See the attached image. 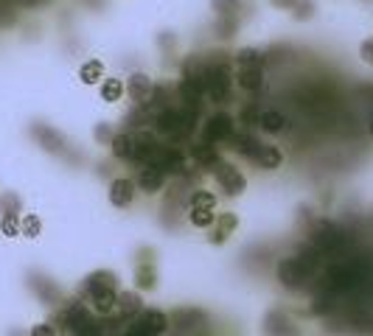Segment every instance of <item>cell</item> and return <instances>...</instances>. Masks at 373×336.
<instances>
[{"instance_id":"obj_1","label":"cell","mask_w":373,"mask_h":336,"mask_svg":"<svg viewBox=\"0 0 373 336\" xmlns=\"http://www.w3.org/2000/svg\"><path fill=\"white\" fill-rule=\"evenodd\" d=\"M202 84H205V95H208L214 104L230 101V84H233V76H230L227 62H224V59H214L211 65H205Z\"/></svg>"},{"instance_id":"obj_2","label":"cell","mask_w":373,"mask_h":336,"mask_svg":"<svg viewBox=\"0 0 373 336\" xmlns=\"http://www.w3.org/2000/svg\"><path fill=\"white\" fill-rule=\"evenodd\" d=\"M202 138H205V143H224V140H230L233 138V118L230 115H211L208 121H205V126H202Z\"/></svg>"},{"instance_id":"obj_3","label":"cell","mask_w":373,"mask_h":336,"mask_svg":"<svg viewBox=\"0 0 373 336\" xmlns=\"http://www.w3.org/2000/svg\"><path fill=\"white\" fill-rule=\"evenodd\" d=\"M311 239H314V247L323 252H334L340 250L343 244H345V236L334 227V224H328V222H323V224H317L314 227V233H311Z\"/></svg>"},{"instance_id":"obj_4","label":"cell","mask_w":373,"mask_h":336,"mask_svg":"<svg viewBox=\"0 0 373 336\" xmlns=\"http://www.w3.org/2000/svg\"><path fill=\"white\" fill-rule=\"evenodd\" d=\"M214 174H217V182H219V188L227 196H239L244 191V176L239 174V168H233L230 163H217Z\"/></svg>"},{"instance_id":"obj_5","label":"cell","mask_w":373,"mask_h":336,"mask_svg":"<svg viewBox=\"0 0 373 336\" xmlns=\"http://www.w3.org/2000/svg\"><path fill=\"white\" fill-rule=\"evenodd\" d=\"M154 124H157V129H160L163 135H174V138H177V135H185V132L191 129V126L185 124V115H183L180 109H168V107L154 118Z\"/></svg>"},{"instance_id":"obj_6","label":"cell","mask_w":373,"mask_h":336,"mask_svg":"<svg viewBox=\"0 0 373 336\" xmlns=\"http://www.w3.org/2000/svg\"><path fill=\"white\" fill-rule=\"evenodd\" d=\"M127 92H130V98H132L138 107H147V104H151L154 84H151V79L147 73H132L130 82H127Z\"/></svg>"},{"instance_id":"obj_7","label":"cell","mask_w":373,"mask_h":336,"mask_svg":"<svg viewBox=\"0 0 373 336\" xmlns=\"http://www.w3.org/2000/svg\"><path fill=\"white\" fill-rule=\"evenodd\" d=\"M278 277H281L284 286L298 289V286H303V280L309 277V272L303 269V263H300L298 258H284V260L278 263Z\"/></svg>"},{"instance_id":"obj_8","label":"cell","mask_w":373,"mask_h":336,"mask_svg":"<svg viewBox=\"0 0 373 336\" xmlns=\"http://www.w3.org/2000/svg\"><path fill=\"white\" fill-rule=\"evenodd\" d=\"M171 323H174V328L180 331V336H191V334H200L202 331V314L200 311H194V308H183V311H177L174 317H171Z\"/></svg>"},{"instance_id":"obj_9","label":"cell","mask_w":373,"mask_h":336,"mask_svg":"<svg viewBox=\"0 0 373 336\" xmlns=\"http://www.w3.org/2000/svg\"><path fill=\"white\" fill-rule=\"evenodd\" d=\"M177 92H180V101H185V107H200V101H202V95H205V84L202 79H194V76H183V82L177 87Z\"/></svg>"},{"instance_id":"obj_10","label":"cell","mask_w":373,"mask_h":336,"mask_svg":"<svg viewBox=\"0 0 373 336\" xmlns=\"http://www.w3.org/2000/svg\"><path fill=\"white\" fill-rule=\"evenodd\" d=\"M154 166L160 168L163 174H180L183 171V155L177 149H160L157 157H154Z\"/></svg>"},{"instance_id":"obj_11","label":"cell","mask_w":373,"mask_h":336,"mask_svg":"<svg viewBox=\"0 0 373 336\" xmlns=\"http://www.w3.org/2000/svg\"><path fill=\"white\" fill-rule=\"evenodd\" d=\"M163 182H166V174L154 166V163L147 168H141V174H138V185H141V191H147V193H157V191L163 188Z\"/></svg>"},{"instance_id":"obj_12","label":"cell","mask_w":373,"mask_h":336,"mask_svg":"<svg viewBox=\"0 0 373 336\" xmlns=\"http://www.w3.org/2000/svg\"><path fill=\"white\" fill-rule=\"evenodd\" d=\"M132 196H135V185H132L130 179H115V182L110 185V202H113L115 208H127V205L132 202Z\"/></svg>"},{"instance_id":"obj_13","label":"cell","mask_w":373,"mask_h":336,"mask_svg":"<svg viewBox=\"0 0 373 336\" xmlns=\"http://www.w3.org/2000/svg\"><path fill=\"white\" fill-rule=\"evenodd\" d=\"M157 152H160V146H157V140H154L151 135L135 138V160H141V163H154Z\"/></svg>"},{"instance_id":"obj_14","label":"cell","mask_w":373,"mask_h":336,"mask_svg":"<svg viewBox=\"0 0 373 336\" xmlns=\"http://www.w3.org/2000/svg\"><path fill=\"white\" fill-rule=\"evenodd\" d=\"M34 138H37L48 152H65V140H62V135H57L51 126H34Z\"/></svg>"},{"instance_id":"obj_15","label":"cell","mask_w":373,"mask_h":336,"mask_svg":"<svg viewBox=\"0 0 373 336\" xmlns=\"http://www.w3.org/2000/svg\"><path fill=\"white\" fill-rule=\"evenodd\" d=\"M191 157L200 163L202 168H217L219 163V155H217V149H214V143H197L194 149H191Z\"/></svg>"},{"instance_id":"obj_16","label":"cell","mask_w":373,"mask_h":336,"mask_svg":"<svg viewBox=\"0 0 373 336\" xmlns=\"http://www.w3.org/2000/svg\"><path fill=\"white\" fill-rule=\"evenodd\" d=\"M113 155H115L118 160H132V157H135V138L127 135V132L115 135V138H113Z\"/></svg>"},{"instance_id":"obj_17","label":"cell","mask_w":373,"mask_h":336,"mask_svg":"<svg viewBox=\"0 0 373 336\" xmlns=\"http://www.w3.org/2000/svg\"><path fill=\"white\" fill-rule=\"evenodd\" d=\"M236 84H239L244 92H256V90H261V84H264V71H261V68H256V71H239V73H236Z\"/></svg>"},{"instance_id":"obj_18","label":"cell","mask_w":373,"mask_h":336,"mask_svg":"<svg viewBox=\"0 0 373 336\" xmlns=\"http://www.w3.org/2000/svg\"><path fill=\"white\" fill-rule=\"evenodd\" d=\"M236 65H239V71H256V68H264V56L256 48H241L236 54Z\"/></svg>"},{"instance_id":"obj_19","label":"cell","mask_w":373,"mask_h":336,"mask_svg":"<svg viewBox=\"0 0 373 336\" xmlns=\"http://www.w3.org/2000/svg\"><path fill=\"white\" fill-rule=\"evenodd\" d=\"M113 283H115V275H113V272H93V275L84 280L81 292H84V294H93V292H98V289H113Z\"/></svg>"},{"instance_id":"obj_20","label":"cell","mask_w":373,"mask_h":336,"mask_svg":"<svg viewBox=\"0 0 373 336\" xmlns=\"http://www.w3.org/2000/svg\"><path fill=\"white\" fill-rule=\"evenodd\" d=\"M141 328H144L149 336H160L166 328H168V320H166V314H160V311H147V314L141 317Z\"/></svg>"},{"instance_id":"obj_21","label":"cell","mask_w":373,"mask_h":336,"mask_svg":"<svg viewBox=\"0 0 373 336\" xmlns=\"http://www.w3.org/2000/svg\"><path fill=\"white\" fill-rule=\"evenodd\" d=\"M230 143H233V152H239V155H244L250 160H256V155L261 152V143H256L250 135H233Z\"/></svg>"},{"instance_id":"obj_22","label":"cell","mask_w":373,"mask_h":336,"mask_svg":"<svg viewBox=\"0 0 373 336\" xmlns=\"http://www.w3.org/2000/svg\"><path fill=\"white\" fill-rule=\"evenodd\" d=\"M115 292L113 289H98V292H93L90 294V300H93V308L98 311V314H110L113 308H115Z\"/></svg>"},{"instance_id":"obj_23","label":"cell","mask_w":373,"mask_h":336,"mask_svg":"<svg viewBox=\"0 0 373 336\" xmlns=\"http://www.w3.org/2000/svg\"><path fill=\"white\" fill-rule=\"evenodd\" d=\"M261 129L270 135H278L287 129V118L278 109H267V112H261Z\"/></svg>"},{"instance_id":"obj_24","label":"cell","mask_w":373,"mask_h":336,"mask_svg":"<svg viewBox=\"0 0 373 336\" xmlns=\"http://www.w3.org/2000/svg\"><path fill=\"white\" fill-rule=\"evenodd\" d=\"M115 306L121 308V314H124V317H132V314H138V311H141V300H138V294H135V292H121V294L115 297Z\"/></svg>"},{"instance_id":"obj_25","label":"cell","mask_w":373,"mask_h":336,"mask_svg":"<svg viewBox=\"0 0 373 336\" xmlns=\"http://www.w3.org/2000/svg\"><path fill=\"white\" fill-rule=\"evenodd\" d=\"M281 160H284V155H281L275 146H261V152L256 155V163L261 168H270V171L281 166Z\"/></svg>"},{"instance_id":"obj_26","label":"cell","mask_w":373,"mask_h":336,"mask_svg":"<svg viewBox=\"0 0 373 336\" xmlns=\"http://www.w3.org/2000/svg\"><path fill=\"white\" fill-rule=\"evenodd\" d=\"M79 76H81V82L84 84H96L98 79H104V65H101L98 59H90V62L81 65Z\"/></svg>"},{"instance_id":"obj_27","label":"cell","mask_w":373,"mask_h":336,"mask_svg":"<svg viewBox=\"0 0 373 336\" xmlns=\"http://www.w3.org/2000/svg\"><path fill=\"white\" fill-rule=\"evenodd\" d=\"M217 17H236L241 8V0H211Z\"/></svg>"},{"instance_id":"obj_28","label":"cell","mask_w":373,"mask_h":336,"mask_svg":"<svg viewBox=\"0 0 373 336\" xmlns=\"http://www.w3.org/2000/svg\"><path fill=\"white\" fill-rule=\"evenodd\" d=\"M289 11L295 14V20H311L314 11H317V3L314 0H295V6Z\"/></svg>"},{"instance_id":"obj_29","label":"cell","mask_w":373,"mask_h":336,"mask_svg":"<svg viewBox=\"0 0 373 336\" xmlns=\"http://www.w3.org/2000/svg\"><path fill=\"white\" fill-rule=\"evenodd\" d=\"M121 92H124V84L118 79H104V84H101V98L104 101H118Z\"/></svg>"},{"instance_id":"obj_30","label":"cell","mask_w":373,"mask_h":336,"mask_svg":"<svg viewBox=\"0 0 373 336\" xmlns=\"http://www.w3.org/2000/svg\"><path fill=\"white\" fill-rule=\"evenodd\" d=\"M239 121H241L244 126H261V109H258L256 104H247V107L239 112Z\"/></svg>"},{"instance_id":"obj_31","label":"cell","mask_w":373,"mask_h":336,"mask_svg":"<svg viewBox=\"0 0 373 336\" xmlns=\"http://www.w3.org/2000/svg\"><path fill=\"white\" fill-rule=\"evenodd\" d=\"M188 219H191V224H194V227H208V224L214 222V210H205V208H191Z\"/></svg>"},{"instance_id":"obj_32","label":"cell","mask_w":373,"mask_h":336,"mask_svg":"<svg viewBox=\"0 0 373 336\" xmlns=\"http://www.w3.org/2000/svg\"><path fill=\"white\" fill-rule=\"evenodd\" d=\"M236 28H239V17H217V34H219L222 40L233 37Z\"/></svg>"},{"instance_id":"obj_33","label":"cell","mask_w":373,"mask_h":336,"mask_svg":"<svg viewBox=\"0 0 373 336\" xmlns=\"http://www.w3.org/2000/svg\"><path fill=\"white\" fill-rule=\"evenodd\" d=\"M0 210H3V216H17V213H20V196L3 193V196H0Z\"/></svg>"},{"instance_id":"obj_34","label":"cell","mask_w":373,"mask_h":336,"mask_svg":"<svg viewBox=\"0 0 373 336\" xmlns=\"http://www.w3.org/2000/svg\"><path fill=\"white\" fill-rule=\"evenodd\" d=\"M135 280H138L141 289H154V283H157V280H154V269L147 266V263H141L138 272H135Z\"/></svg>"},{"instance_id":"obj_35","label":"cell","mask_w":373,"mask_h":336,"mask_svg":"<svg viewBox=\"0 0 373 336\" xmlns=\"http://www.w3.org/2000/svg\"><path fill=\"white\" fill-rule=\"evenodd\" d=\"M191 208H205V210H214V208H217V196H214V193H208V191H200V193H194Z\"/></svg>"},{"instance_id":"obj_36","label":"cell","mask_w":373,"mask_h":336,"mask_svg":"<svg viewBox=\"0 0 373 336\" xmlns=\"http://www.w3.org/2000/svg\"><path fill=\"white\" fill-rule=\"evenodd\" d=\"M298 260L303 263V269H306L309 275H311V272H314V269L320 266V258H317V252H314V250H303L298 255Z\"/></svg>"},{"instance_id":"obj_37","label":"cell","mask_w":373,"mask_h":336,"mask_svg":"<svg viewBox=\"0 0 373 336\" xmlns=\"http://www.w3.org/2000/svg\"><path fill=\"white\" fill-rule=\"evenodd\" d=\"M40 230H42V224H40V219H37V216H25V219H23V236L37 239V236H40Z\"/></svg>"},{"instance_id":"obj_38","label":"cell","mask_w":373,"mask_h":336,"mask_svg":"<svg viewBox=\"0 0 373 336\" xmlns=\"http://www.w3.org/2000/svg\"><path fill=\"white\" fill-rule=\"evenodd\" d=\"M354 331H362V334H373V317L371 314H357L354 320Z\"/></svg>"},{"instance_id":"obj_39","label":"cell","mask_w":373,"mask_h":336,"mask_svg":"<svg viewBox=\"0 0 373 336\" xmlns=\"http://www.w3.org/2000/svg\"><path fill=\"white\" fill-rule=\"evenodd\" d=\"M0 227H3V233H6V236H17V233H20V224H17V216H3V222H0Z\"/></svg>"},{"instance_id":"obj_40","label":"cell","mask_w":373,"mask_h":336,"mask_svg":"<svg viewBox=\"0 0 373 336\" xmlns=\"http://www.w3.org/2000/svg\"><path fill=\"white\" fill-rule=\"evenodd\" d=\"M113 138H115V135H113V126H110V124H98V126H96V140H98V143H104V140L113 143Z\"/></svg>"},{"instance_id":"obj_41","label":"cell","mask_w":373,"mask_h":336,"mask_svg":"<svg viewBox=\"0 0 373 336\" xmlns=\"http://www.w3.org/2000/svg\"><path fill=\"white\" fill-rule=\"evenodd\" d=\"M236 224H239V222H236V216H233V213H222V216H219V230H222V233L236 230Z\"/></svg>"},{"instance_id":"obj_42","label":"cell","mask_w":373,"mask_h":336,"mask_svg":"<svg viewBox=\"0 0 373 336\" xmlns=\"http://www.w3.org/2000/svg\"><path fill=\"white\" fill-rule=\"evenodd\" d=\"M360 56H362V62L373 65V40H365V42L360 45Z\"/></svg>"},{"instance_id":"obj_43","label":"cell","mask_w":373,"mask_h":336,"mask_svg":"<svg viewBox=\"0 0 373 336\" xmlns=\"http://www.w3.org/2000/svg\"><path fill=\"white\" fill-rule=\"evenodd\" d=\"M31 336H57V331H54V325H34V331H31Z\"/></svg>"},{"instance_id":"obj_44","label":"cell","mask_w":373,"mask_h":336,"mask_svg":"<svg viewBox=\"0 0 373 336\" xmlns=\"http://www.w3.org/2000/svg\"><path fill=\"white\" fill-rule=\"evenodd\" d=\"M270 6H275V8H284V11H289V8L295 6V0H270Z\"/></svg>"},{"instance_id":"obj_45","label":"cell","mask_w":373,"mask_h":336,"mask_svg":"<svg viewBox=\"0 0 373 336\" xmlns=\"http://www.w3.org/2000/svg\"><path fill=\"white\" fill-rule=\"evenodd\" d=\"M371 135H373V121H371Z\"/></svg>"}]
</instances>
